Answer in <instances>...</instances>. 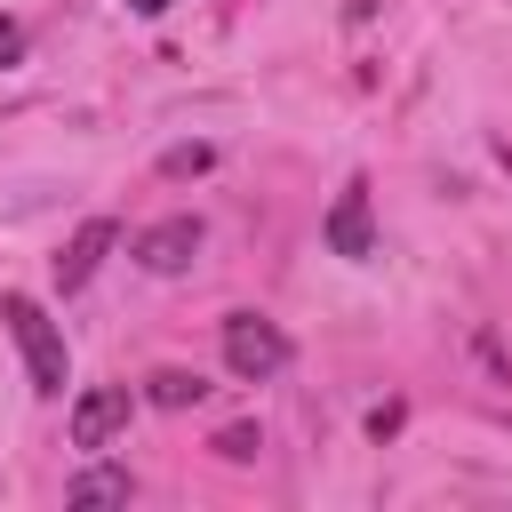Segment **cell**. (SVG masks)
<instances>
[{"mask_svg":"<svg viewBox=\"0 0 512 512\" xmlns=\"http://www.w3.org/2000/svg\"><path fill=\"white\" fill-rule=\"evenodd\" d=\"M0 320H8V336H16V352H24V376H32V392L40 400H56L64 392V328L32 304V296H0Z\"/></svg>","mask_w":512,"mask_h":512,"instance_id":"1","label":"cell"},{"mask_svg":"<svg viewBox=\"0 0 512 512\" xmlns=\"http://www.w3.org/2000/svg\"><path fill=\"white\" fill-rule=\"evenodd\" d=\"M288 336L264 320V312H224V368L240 376V384H264V376H280L288 368Z\"/></svg>","mask_w":512,"mask_h":512,"instance_id":"2","label":"cell"},{"mask_svg":"<svg viewBox=\"0 0 512 512\" xmlns=\"http://www.w3.org/2000/svg\"><path fill=\"white\" fill-rule=\"evenodd\" d=\"M200 240H208V232H200V216H160V224H144V232H136V264L168 280V272H184V264L200 256Z\"/></svg>","mask_w":512,"mask_h":512,"instance_id":"3","label":"cell"},{"mask_svg":"<svg viewBox=\"0 0 512 512\" xmlns=\"http://www.w3.org/2000/svg\"><path fill=\"white\" fill-rule=\"evenodd\" d=\"M112 248H120V224H112V216H88V224L64 240V256H56V288H64V296H72V288H88V280H96V264H104Z\"/></svg>","mask_w":512,"mask_h":512,"instance_id":"4","label":"cell"},{"mask_svg":"<svg viewBox=\"0 0 512 512\" xmlns=\"http://www.w3.org/2000/svg\"><path fill=\"white\" fill-rule=\"evenodd\" d=\"M328 248L352 256V264L376 256V224H368V184H360V176H352V184L336 192V208H328Z\"/></svg>","mask_w":512,"mask_h":512,"instance_id":"5","label":"cell"},{"mask_svg":"<svg viewBox=\"0 0 512 512\" xmlns=\"http://www.w3.org/2000/svg\"><path fill=\"white\" fill-rule=\"evenodd\" d=\"M120 424H128V384H96L72 408V448H112Z\"/></svg>","mask_w":512,"mask_h":512,"instance_id":"6","label":"cell"},{"mask_svg":"<svg viewBox=\"0 0 512 512\" xmlns=\"http://www.w3.org/2000/svg\"><path fill=\"white\" fill-rule=\"evenodd\" d=\"M128 488H136V480H128L120 464H96V472H80V480L64 488V504H80V512H88V504H128Z\"/></svg>","mask_w":512,"mask_h":512,"instance_id":"7","label":"cell"},{"mask_svg":"<svg viewBox=\"0 0 512 512\" xmlns=\"http://www.w3.org/2000/svg\"><path fill=\"white\" fill-rule=\"evenodd\" d=\"M144 400H152V408H192V400H208V384H200L192 368H152V376H144Z\"/></svg>","mask_w":512,"mask_h":512,"instance_id":"8","label":"cell"},{"mask_svg":"<svg viewBox=\"0 0 512 512\" xmlns=\"http://www.w3.org/2000/svg\"><path fill=\"white\" fill-rule=\"evenodd\" d=\"M208 160H216L208 144H176V152H160V176H176V184H184V176H200Z\"/></svg>","mask_w":512,"mask_h":512,"instance_id":"9","label":"cell"},{"mask_svg":"<svg viewBox=\"0 0 512 512\" xmlns=\"http://www.w3.org/2000/svg\"><path fill=\"white\" fill-rule=\"evenodd\" d=\"M256 448H264V440H256V424H224V432H216V456H232V464H248Z\"/></svg>","mask_w":512,"mask_h":512,"instance_id":"10","label":"cell"},{"mask_svg":"<svg viewBox=\"0 0 512 512\" xmlns=\"http://www.w3.org/2000/svg\"><path fill=\"white\" fill-rule=\"evenodd\" d=\"M0 64H24V24L0 16Z\"/></svg>","mask_w":512,"mask_h":512,"instance_id":"11","label":"cell"},{"mask_svg":"<svg viewBox=\"0 0 512 512\" xmlns=\"http://www.w3.org/2000/svg\"><path fill=\"white\" fill-rule=\"evenodd\" d=\"M128 8H136V16H160V8H176V0H128Z\"/></svg>","mask_w":512,"mask_h":512,"instance_id":"12","label":"cell"}]
</instances>
